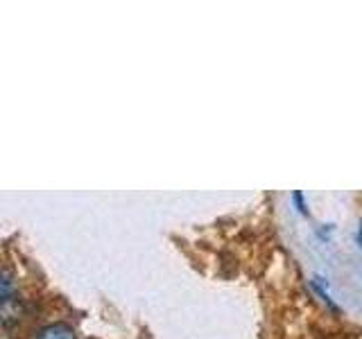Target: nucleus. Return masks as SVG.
Returning a JSON list of instances; mask_svg holds the SVG:
<instances>
[{
    "label": "nucleus",
    "instance_id": "3",
    "mask_svg": "<svg viewBox=\"0 0 362 339\" xmlns=\"http://www.w3.org/2000/svg\"><path fill=\"white\" fill-rule=\"evenodd\" d=\"M290 199L294 201V206H297V210H299L301 215H308V203H305V199H303V192L294 190Z\"/></svg>",
    "mask_w": 362,
    "mask_h": 339
},
{
    "label": "nucleus",
    "instance_id": "4",
    "mask_svg": "<svg viewBox=\"0 0 362 339\" xmlns=\"http://www.w3.org/2000/svg\"><path fill=\"white\" fill-rule=\"evenodd\" d=\"M356 242H358V246H362V222L358 224V229H356Z\"/></svg>",
    "mask_w": 362,
    "mask_h": 339
},
{
    "label": "nucleus",
    "instance_id": "1",
    "mask_svg": "<svg viewBox=\"0 0 362 339\" xmlns=\"http://www.w3.org/2000/svg\"><path fill=\"white\" fill-rule=\"evenodd\" d=\"M37 339H77L75 331L71 326L66 323H50V326H43L41 331L37 333Z\"/></svg>",
    "mask_w": 362,
    "mask_h": 339
},
{
    "label": "nucleus",
    "instance_id": "2",
    "mask_svg": "<svg viewBox=\"0 0 362 339\" xmlns=\"http://www.w3.org/2000/svg\"><path fill=\"white\" fill-rule=\"evenodd\" d=\"M324 278L322 276H315L313 278V287H315V292L317 294H320V297L328 303V305H331V308H335V303H333V297H331V294H328V287H324Z\"/></svg>",
    "mask_w": 362,
    "mask_h": 339
}]
</instances>
